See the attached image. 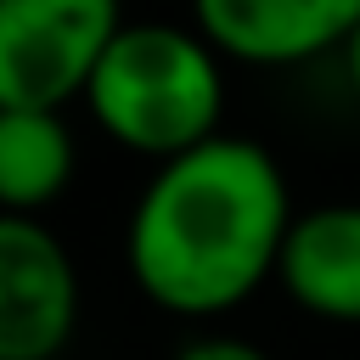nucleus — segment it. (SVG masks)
<instances>
[{"mask_svg":"<svg viewBox=\"0 0 360 360\" xmlns=\"http://www.w3.org/2000/svg\"><path fill=\"white\" fill-rule=\"evenodd\" d=\"M124 22V0H0V107L68 112Z\"/></svg>","mask_w":360,"mask_h":360,"instance_id":"nucleus-3","label":"nucleus"},{"mask_svg":"<svg viewBox=\"0 0 360 360\" xmlns=\"http://www.w3.org/2000/svg\"><path fill=\"white\" fill-rule=\"evenodd\" d=\"M84 281L68 242L28 214H0V360H62L79 338Z\"/></svg>","mask_w":360,"mask_h":360,"instance_id":"nucleus-4","label":"nucleus"},{"mask_svg":"<svg viewBox=\"0 0 360 360\" xmlns=\"http://www.w3.org/2000/svg\"><path fill=\"white\" fill-rule=\"evenodd\" d=\"M191 28L242 68H304L343 56L360 28V0H191Z\"/></svg>","mask_w":360,"mask_h":360,"instance_id":"nucleus-5","label":"nucleus"},{"mask_svg":"<svg viewBox=\"0 0 360 360\" xmlns=\"http://www.w3.org/2000/svg\"><path fill=\"white\" fill-rule=\"evenodd\" d=\"M169 360H276V354L259 349L253 338H236V332H197V338H186Z\"/></svg>","mask_w":360,"mask_h":360,"instance_id":"nucleus-8","label":"nucleus"},{"mask_svg":"<svg viewBox=\"0 0 360 360\" xmlns=\"http://www.w3.org/2000/svg\"><path fill=\"white\" fill-rule=\"evenodd\" d=\"M292 214L276 152L225 129L146 174L124 219V270L152 309L214 321L276 281Z\"/></svg>","mask_w":360,"mask_h":360,"instance_id":"nucleus-1","label":"nucleus"},{"mask_svg":"<svg viewBox=\"0 0 360 360\" xmlns=\"http://www.w3.org/2000/svg\"><path fill=\"white\" fill-rule=\"evenodd\" d=\"M343 68H349V84H354V96H360V28H354V39L343 45Z\"/></svg>","mask_w":360,"mask_h":360,"instance_id":"nucleus-9","label":"nucleus"},{"mask_svg":"<svg viewBox=\"0 0 360 360\" xmlns=\"http://www.w3.org/2000/svg\"><path fill=\"white\" fill-rule=\"evenodd\" d=\"M276 287L326 326H360V202L298 208L276 259Z\"/></svg>","mask_w":360,"mask_h":360,"instance_id":"nucleus-6","label":"nucleus"},{"mask_svg":"<svg viewBox=\"0 0 360 360\" xmlns=\"http://www.w3.org/2000/svg\"><path fill=\"white\" fill-rule=\"evenodd\" d=\"M79 174V135L68 112L0 107V214L45 219Z\"/></svg>","mask_w":360,"mask_h":360,"instance_id":"nucleus-7","label":"nucleus"},{"mask_svg":"<svg viewBox=\"0 0 360 360\" xmlns=\"http://www.w3.org/2000/svg\"><path fill=\"white\" fill-rule=\"evenodd\" d=\"M79 107L118 152L158 169L225 135V56L191 22H124L101 51Z\"/></svg>","mask_w":360,"mask_h":360,"instance_id":"nucleus-2","label":"nucleus"}]
</instances>
